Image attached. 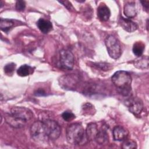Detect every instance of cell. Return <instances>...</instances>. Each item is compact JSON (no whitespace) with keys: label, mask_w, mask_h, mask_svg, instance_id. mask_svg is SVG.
Returning a JSON list of instances; mask_svg holds the SVG:
<instances>
[{"label":"cell","mask_w":149,"mask_h":149,"mask_svg":"<svg viewBox=\"0 0 149 149\" xmlns=\"http://www.w3.org/2000/svg\"><path fill=\"white\" fill-rule=\"evenodd\" d=\"M33 68L28 65H23L17 70V73L21 77H25L30 75L33 72Z\"/></svg>","instance_id":"obj_17"},{"label":"cell","mask_w":149,"mask_h":149,"mask_svg":"<svg viewBox=\"0 0 149 149\" xmlns=\"http://www.w3.org/2000/svg\"><path fill=\"white\" fill-rule=\"evenodd\" d=\"M34 94L37 96H44L46 95V93L43 89L39 88L34 92Z\"/></svg>","instance_id":"obj_26"},{"label":"cell","mask_w":149,"mask_h":149,"mask_svg":"<svg viewBox=\"0 0 149 149\" xmlns=\"http://www.w3.org/2000/svg\"><path fill=\"white\" fill-rule=\"evenodd\" d=\"M30 133L31 137L37 141L43 142L49 139L44 121L34 122L30 127Z\"/></svg>","instance_id":"obj_4"},{"label":"cell","mask_w":149,"mask_h":149,"mask_svg":"<svg viewBox=\"0 0 149 149\" xmlns=\"http://www.w3.org/2000/svg\"><path fill=\"white\" fill-rule=\"evenodd\" d=\"M26 8V2L24 1H17L16 2V9L18 11H23Z\"/></svg>","instance_id":"obj_23"},{"label":"cell","mask_w":149,"mask_h":149,"mask_svg":"<svg viewBox=\"0 0 149 149\" xmlns=\"http://www.w3.org/2000/svg\"><path fill=\"white\" fill-rule=\"evenodd\" d=\"M33 118V113L29 109L22 107H14L9 113H5V122L14 128L23 127Z\"/></svg>","instance_id":"obj_1"},{"label":"cell","mask_w":149,"mask_h":149,"mask_svg":"<svg viewBox=\"0 0 149 149\" xmlns=\"http://www.w3.org/2000/svg\"><path fill=\"white\" fill-rule=\"evenodd\" d=\"M142 6H143L144 9H145L146 10L148 9V6H149V1H140Z\"/></svg>","instance_id":"obj_27"},{"label":"cell","mask_w":149,"mask_h":149,"mask_svg":"<svg viewBox=\"0 0 149 149\" xmlns=\"http://www.w3.org/2000/svg\"><path fill=\"white\" fill-rule=\"evenodd\" d=\"M105 44L110 57L116 59L121 56V45L117 38L112 35H109L106 37Z\"/></svg>","instance_id":"obj_5"},{"label":"cell","mask_w":149,"mask_h":149,"mask_svg":"<svg viewBox=\"0 0 149 149\" xmlns=\"http://www.w3.org/2000/svg\"><path fill=\"white\" fill-rule=\"evenodd\" d=\"M37 26L40 30L44 34L49 33L52 29V23L50 21L42 18H40L37 22Z\"/></svg>","instance_id":"obj_12"},{"label":"cell","mask_w":149,"mask_h":149,"mask_svg":"<svg viewBox=\"0 0 149 149\" xmlns=\"http://www.w3.org/2000/svg\"><path fill=\"white\" fill-rule=\"evenodd\" d=\"M97 15L101 21H107L111 16V12L109 8L104 4H101L97 9Z\"/></svg>","instance_id":"obj_11"},{"label":"cell","mask_w":149,"mask_h":149,"mask_svg":"<svg viewBox=\"0 0 149 149\" xmlns=\"http://www.w3.org/2000/svg\"><path fill=\"white\" fill-rule=\"evenodd\" d=\"M59 62L63 69L71 70L74 66V56L71 51L62 49L59 52Z\"/></svg>","instance_id":"obj_7"},{"label":"cell","mask_w":149,"mask_h":149,"mask_svg":"<svg viewBox=\"0 0 149 149\" xmlns=\"http://www.w3.org/2000/svg\"><path fill=\"white\" fill-rule=\"evenodd\" d=\"M95 141L99 145H105L108 142V135L107 131L104 129L98 130L95 138Z\"/></svg>","instance_id":"obj_15"},{"label":"cell","mask_w":149,"mask_h":149,"mask_svg":"<svg viewBox=\"0 0 149 149\" xmlns=\"http://www.w3.org/2000/svg\"><path fill=\"white\" fill-rule=\"evenodd\" d=\"M119 24L123 30L130 33L134 31L138 28V26L136 23L129 19H125L122 17L119 19Z\"/></svg>","instance_id":"obj_9"},{"label":"cell","mask_w":149,"mask_h":149,"mask_svg":"<svg viewBox=\"0 0 149 149\" xmlns=\"http://www.w3.org/2000/svg\"><path fill=\"white\" fill-rule=\"evenodd\" d=\"M66 139L68 143L72 145H84L88 141L86 130L81 125L73 123L66 129Z\"/></svg>","instance_id":"obj_2"},{"label":"cell","mask_w":149,"mask_h":149,"mask_svg":"<svg viewBox=\"0 0 149 149\" xmlns=\"http://www.w3.org/2000/svg\"><path fill=\"white\" fill-rule=\"evenodd\" d=\"M98 129L96 123H89L86 130V134L88 141L95 140V138L98 133Z\"/></svg>","instance_id":"obj_13"},{"label":"cell","mask_w":149,"mask_h":149,"mask_svg":"<svg viewBox=\"0 0 149 149\" xmlns=\"http://www.w3.org/2000/svg\"><path fill=\"white\" fill-rule=\"evenodd\" d=\"M59 2L62 3L63 6H65L68 10L73 9V7L71 3L68 1H59Z\"/></svg>","instance_id":"obj_25"},{"label":"cell","mask_w":149,"mask_h":149,"mask_svg":"<svg viewBox=\"0 0 149 149\" xmlns=\"http://www.w3.org/2000/svg\"><path fill=\"white\" fill-rule=\"evenodd\" d=\"M62 118L66 122H70L75 118V115L71 111H65L62 114Z\"/></svg>","instance_id":"obj_22"},{"label":"cell","mask_w":149,"mask_h":149,"mask_svg":"<svg viewBox=\"0 0 149 149\" xmlns=\"http://www.w3.org/2000/svg\"><path fill=\"white\" fill-rule=\"evenodd\" d=\"M134 66L139 69H147L148 68V57L140 56L134 61Z\"/></svg>","instance_id":"obj_16"},{"label":"cell","mask_w":149,"mask_h":149,"mask_svg":"<svg viewBox=\"0 0 149 149\" xmlns=\"http://www.w3.org/2000/svg\"><path fill=\"white\" fill-rule=\"evenodd\" d=\"M123 13L128 18H133L137 15L136 5L133 2H128L125 4L123 8Z\"/></svg>","instance_id":"obj_14"},{"label":"cell","mask_w":149,"mask_h":149,"mask_svg":"<svg viewBox=\"0 0 149 149\" xmlns=\"http://www.w3.org/2000/svg\"><path fill=\"white\" fill-rule=\"evenodd\" d=\"M48 139L51 140H56L61 133V129L59 125L55 120L52 119H46L44 121Z\"/></svg>","instance_id":"obj_6"},{"label":"cell","mask_w":149,"mask_h":149,"mask_svg":"<svg viewBox=\"0 0 149 149\" xmlns=\"http://www.w3.org/2000/svg\"><path fill=\"white\" fill-rule=\"evenodd\" d=\"M16 64L13 62L6 64L3 68L5 73L8 76L12 75L16 69Z\"/></svg>","instance_id":"obj_21"},{"label":"cell","mask_w":149,"mask_h":149,"mask_svg":"<svg viewBox=\"0 0 149 149\" xmlns=\"http://www.w3.org/2000/svg\"><path fill=\"white\" fill-rule=\"evenodd\" d=\"M113 139L116 141H122L127 137L128 131L121 126H115L112 131Z\"/></svg>","instance_id":"obj_10"},{"label":"cell","mask_w":149,"mask_h":149,"mask_svg":"<svg viewBox=\"0 0 149 149\" xmlns=\"http://www.w3.org/2000/svg\"><path fill=\"white\" fill-rule=\"evenodd\" d=\"M95 66L100 68V69L101 70H108V69H110L109 66L110 65H108V63H96Z\"/></svg>","instance_id":"obj_24"},{"label":"cell","mask_w":149,"mask_h":149,"mask_svg":"<svg viewBox=\"0 0 149 149\" xmlns=\"http://www.w3.org/2000/svg\"><path fill=\"white\" fill-rule=\"evenodd\" d=\"M137 147V143L133 140H125L122 146V148L123 149H134Z\"/></svg>","instance_id":"obj_20"},{"label":"cell","mask_w":149,"mask_h":149,"mask_svg":"<svg viewBox=\"0 0 149 149\" xmlns=\"http://www.w3.org/2000/svg\"><path fill=\"white\" fill-rule=\"evenodd\" d=\"M111 80L119 92L124 95L129 94L131 91L132 77L130 74L124 70L115 72L111 77Z\"/></svg>","instance_id":"obj_3"},{"label":"cell","mask_w":149,"mask_h":149,"mask_svg":"<svg viewBox=\"0 0 149 149\" xmlns=\"http://www.w3.org/2000/svg\"><path fill=\"white\" fill-rule=\"evenodd\" d=\"M145 48V45L141 41L136 42L134 44L133 47V54L139 57L142 55Z\"/></svg>","instance_id":"obj_18"},{"label":"cell","mask_w":149,"mask_h":149,"mask_svg":"<svg viewBox=\"0 0 149 149\" xmlns=\"http://www.w3.org/2000/svg\"><path fill=\"white\" fill-rule=\"evenodd\" d=\"M13 22L10 19L1 18L0 21V28L2 31L8 32L13 26Z\"/></svg>","instance_id":"obj_19"},{"label":"cell","mask_w":149,"mask_h":149,"mask_svg":"<svg viewBox=\"0 0 149 149\" xmlns=\"http://www.w3.org/2000/svg\"><path fill=\"white\" fill-rule=\"evenodd\" d=\"M127 106L129 111L136 116L139 115L143 109V104L138 98H130L127 102Z\"/></svg>","instance_id":"obj_8"}]
</instances>
